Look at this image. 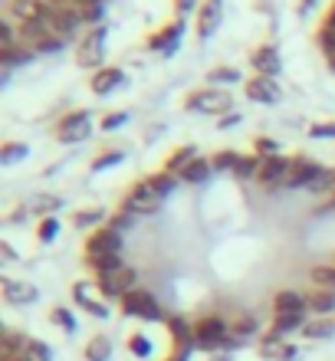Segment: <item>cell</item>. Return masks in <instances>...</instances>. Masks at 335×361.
Instances as JSON below:
<instances>
[{
	"mask_svg": "<svg viewBox=\"0 0 335 361\" xmlns=\"http://www.w3.org/2000/svg\"><path fill=\"white\" fill-rule=\"evenodd\" d=\"M184 109L197 115H227L233 112V95L224 89H197L184 99Z\"/></svg>",
	"mask_w": 335,
	"mask_h": 361,
	"instance_id": "obj_1",
	"label": "cell"
},
{
	"mask_svg": "<svg viewBox=\"0 0 335 361\" xmlns=\"http://www.w3.org/2000/svg\"><path fill=\"white\" fill-rule=\"evenodd\" d=\"M227 342H230V325L221 315H204L201 322L194 325V345L204 348V352H217V348L227 352Z\"/></svg>",
	"mask_w": 335,
	"mask_h": 361,
	"instance_id": "obj_2",
	"label": "cell"
},
{
	"mask_svg": "<svg viewBox=\"0 0 335 361\" xmlns=\"http://www.w3.org/2000/svg\"><path fill=\"white\" fill-rule=\"evenodd\" d=\"M122 312L135 315V319H145V322H168L171 319V315H164V309L158 305V299L148 289H132L122 299Z\"/></svg>",
	"mask_w": 335,
	"mask_h": 361,
	"instance_id": "obj_3",
	"label": "cell"
},
{
	"mask_svg": "<svg viewBox=\"0 0 335 361\" xmlns=\"http://www.w3.org/2000/svg\"><path fill=\"white\" fill-rule=\"evenodd\" d=\"M164 204V197L148 184V180H138L135 188H128V194L122 197V210L135 214V217H145V214H158V207Z\"/></svg>",
	"mask_w": 335,
	"mask_h": 361,
	"instance_id": "obj_4",
	"label": "cell"
},
{
	"mask_svg": "<svg viewBox=\"0 0 335 361\" xmlns=\"http://www.w3.org/2000/svg\"><path fill=\"white\" fill-rule=\"evenodd\" d=\"M106 37H109V27L102 23V27H92L86 37L79 39V49H76L79 66L96 69V66H102V63H106Z\"/></svg>",
	"mask_w": 335,
	"mask_h": 361,
	"instance_id": "obj_5",
	"label": "cell"
},
{
	"mask_svg": "<svg viewBox=\"0 0 335 361\" xmlns=\"http://www.w3.org/2000/svg\"><path fill=\"white\" fill-rule=\"evenodd\" d=\"M135 283H138V273H135L132 267H122V269H115V273L96 276L99 293L106 295V299H118V302H122V299L132 293V289H138Z\"/></svg>",
	"mask_w": 335,
	"mask_h": 361,
	"instance_id": "obj_6",
	"label": "cell"
},
{
	"mask_svg": "<svg viewBox=\"0 0 335 361\" xmlns=\"http://www.w3.org/2000/svg\"><path fill=\"white\" fill-rule=\"evenodd\" d=\"M89 132H92V112L89 109H79V112H69L63 122L56 125V135L63 145H76L86 142Z\"/></svg>",
	"mask_w": 335,
	"mask_h": 361,
	"instance_id": "obj_7",
	"label": "cell"
},
{
	"mask_svg": "<svg viewBox=\"0 0 335 361\" xmlns=\"http://www.w3.org/2000/svg\"><path fill=\"white\" fill-rule=\"evenodd\" d=\"M293 168H296V161H289V158H283V154H276V158H263V168H260L257 180L276 190V188H283V184L289 180Z\"/></svg>",
	"mask_w": 335,
	"mask_h": 361,
	"instance_id": "obj_8",
	"label": "cell"
},
{
	"mask_svg": "<svg viewBox=\"0 0 335 361\" xmlns=\"http://www.w3.org/2000/svg\"><path fill=\"white\" fill-rule=\"evenodd\" d=\"M102 253H122V233L115 227H99L86 240V257H102Z\"/></svg>",
	"mask_w": 335,
	"mask_h": 361,
	"instance_id": "obj_9",
	"label": "cell"
},
{
	"mask_svg": "<svg viewBox=\"0 0 335 361\" xmlns=\"http://www.w3.org/2000/svg\"><path fill=\"white\" fill-rule=\"evenodd\" d=\"M7 17L13 23H30V20H49V0H10Z\"/></svg>",
	"mask_w": 335,
	"mask_h": 361,
	"instance_id": "obj_10",
	"label": "cell"
},
{
	"mask_svg": "<svg viewBox=\"0 0 335 361\" xmlns=\"http://www.w3.org/2000/svg\"><path fill=\"white\" fill-rule=\"evenodd\" d=\"M247 99H250V102H260V105H276L279 99H283V89H279L276 79L253 76L247 82Z\"/></svg>",
	"mask_w": 335,
	"mask_h": 361,
	"instance_id": "obj_11",
	"label": "cell"
},
{
	"mask_svg": "<svg viewBox=\"0 0 335 361\" xmlns=\"http://www.w3.org/2000/svg\"><path fill=\"white\" fill-rule=\"evenodd\" d=\"M181 37H184V20H171L168 27H162L158 33L148 37V49H154V53H174Z\"/></svg>",
	"mask_w": 335,
	"mask_h": 361,
	"instance_id": "obj_12",
	"label": "cell"
},
{
	"mask_svg": "<svg viewBox=\"0 0 335 361\" xmlns=\"http://www.w3.org/2000/svg\"><path fill=\"white\" fill-rule=\"evenodd\" d=\"M322 171H326V164L306 161V158H296V168H293V174H289V180L283 184V188H289V190H296V188H312V184L322 178Z\"/></svg>",
	"mask_w": 335,
	"mask_h": 361,
	"instance_id": "obj_13",
	"label": "cell"
},
{
	"mask_svg": "<svg viewBox=\"0 0 335 361\" xmlns=\"http://www.w3.org/2000/svg\"><path fill=\"white\" fill-rule=\"evenodd\" d=\"M224 20V0H204L201 13H197V39H211L214 30Z\"/></svg>",
	"mask_w": 335,
	"mask_h": 361,
	"instance_id": "obj_14",
	"label": "cell"
},
{
	"mask_svg": "<svg viewBox=\"0 0 335 361\" xmlns=\"http://www.w3.org/2000/svg\"><path fill=\"white\" fill-rule=\"evenodd\" d=\"M250 63H253V69H257V76H269V79H276L279 69H283V63H279V49L273 47V43L253 49Z\"/></svg>",
	"mask_w": 335,
	"mask_h": 361,
	"instance_id": "obj_15",
	"label": "cell"
},
{
	"mask_svg": "<svg viewBox=\"0 0 335 361\" xmlns=\"http://www.w3.org/2000/svg\"><path fill=\"white\" fill-rule=\"evenodd\" d=\"M0 286H4V299H7L10 305H30L39 299L37 286H30V283H17V279H7V276H4Z\"/></svg>",
	"mask_w": 335,
	"mask_h": 361,
	"instance_id": "obj_16",
	"label": "cell"
},
{
	"mask_svg": "<svg viewBox=\"0 0 335 361\" xmlns=\"http://www.w3.org/2000/svg\"><path fill=\"white\" fill-rule=\"evenodd\" d=\"M122 86H125V73L118 66H106V69H96V73H92V92L96 95H109Z\"/></svg>",
	"mask_w": 335,
	"mask_h": 361,
	"instance_id": "obj_17",
	"label": "cell"
},
{
	"mask_svg": "<svg viewBox=\"0 0 335 361\" xmlns=\"http://www.w3.org/2000/svg\"><path fill=\"white\" fill-rule=\"evenodd\" d=\"M73 299H76L79 309H83V312H89L92 319H109V305L106 302H96V299L89 295V286L86 283L73 286Z\"/></svg>",
	"mask_w": 335,
	"mask_h": 361,
	"instance_id": "obj_18",
	"label": "cell"
},
{
	"mask_svg": "<svg viewBox=\"0 0 335 361\" xmlns=\"http://www.w3.org/2000/svg\"><path fill=\"white\" fill-rule=\"evenodd\" d=\"M168 332L174 335L178 352H191V345H194V325L191 322H184L181 315H171V319H168Z\"/></svg>",
	"mask_w": 335,
	"mask_h": 361,
	"instance_id": "obj_19",
	"label": "cell"
},
{
	"mask_svg": "<svg viewBox=\"0 0 335 361\" xmlns=\"http://www.w3.org/2000/svg\"><path fill=\"white\" fill-rule=\"evenodd\" d=\"M273 309H276V315L279 312H306L309 299L299 295L296 289H283V293H276V299H273Z\"/></svg>",
	"mask_w": 335,
	"mask_h": 361,
	"instance_id": "obj_20",
	"label": "cell"
},
{
	"mask_svg": "<svg viewBox=\"0 0 335 361\" xmlns=\"http://www.w3.org/2000/svg\"><path fill=\"white\" fill-rule=\"evenodd\" d=\"M194 158H197V148H194V145H181V148H174V152L164 158V171H168V174H181L184 168L194 161Z\"/></svg>",
	"mask_w": 335,
	"mask_h": 361,
	"instance_id": "obj_21",
	"label": "cell"
},
{
	"mask_svg": "<svg viewBox=\"0 0 335 361\" xmlns=\"http://www.w3.org/2000/svg\"><path fill=\"white\" fill-rule=\"evenodd\" d=\"M37 59V53L30 47H10V49H0V66L4 69H17V66H27V63H33Z\"/></svg>",
	"mask_w": 335,
	"mask_h": 361,
	"instance_id": "obj_22",
	"label": "cell"
},
{
	"mask_svg": "<svg viewBox=\"0 0 335 361\" xmlns=\"http://www.w3.org/2000/svg\"><path fill=\"white\" fill-rule=\"evenodd\" d=\"M214 174V164H211V158H194L188 168H184L178 178L184 180V184H204V180Z\"/></svg>",
	"mask_w": 335,
	"mask_h": 361,
	"instance_id": "obj_23",
	"label": "cell"
},
{
	"mask_svg": "<svg viewBox=\"0 0 335 361\" xmlns=\"http://www.w3.org/2000/svg\"><path fill=\"white\" fill-rule=\"evenodd\" d=\"M296 329H306V312H279L273 319V335H279V338H286Z\"/></svg>",
	"mask_w": 335,
	"mask_h": 361,
	"instance_id": "obj_24",
	"label": "cell"
},
{
	"mask_svg": "<svg viewBox=\"0 0 335 361\" xmlns=\"http://www.w3.org/2000/svg\"><path fill=\"white\" fill-rule=\"evenodd\" d=\"M306 299H309V312H316V319L335 312V289H316V293L306 295Z\"/></svg>",
	"mask_w": 335,
	"mask_h": 361,
	"instance_id": "obj_25",
	"label": "cell"
},
{
	"mask_svg": "<svg viewBox=\"0 0 335 361\" xmlns=\"http://www.w3.org/2000/svg\"><path fill=\"white\" fill-rule=\"evenodd\" d=\"M86 267L92 269L96 276H106V273H115L122 269V253H102V257H86Z\"/></svg>",
	"mask_w": 335,
	"mask_h": 361,
	"instance_id": "obj_26",
	"label": "cell"
},
{
	"mask_svg": "<svg viewBox=\"0 0 335 361\" xmlns=\"http://www.w3.org/2000/svg\"><path fill=\"white\" fill-rule=\"evenodd\" d=\"M59 207H63V197H56V194H39L27 204L30 214H43V217H56Z\"/></svg>",
	"mask_w": 335,
	"mask_h": 361,
	"instance_id": "obj_27",
	"label": "cell"
},
{
	"mask_svg": "<svg viewBox=\"0 0 335 361\" xmlns=\"http://www.w3.org/2000/svg\"><path fill=\"white\" fill-rule=\"evenodd\" d=\"M260 322H257V315H250V312H240L233 322H230V335H237L240 342L243 338H250V335H257Z\"/></svg>",
	"mask_w": 335,
	"mask_h": 361,
	"instance_id": "obj_28",
	"label": "cell"
},
{
	"mask_svg": "<svg viewBox=\"0 0 335 361\" xmlns=\"http://www.w3.org/2000/svg\"><path fill=\"white\" fill-rule=\"evenodd\" d=\"M27 154H30L27 142H7L0 148V164L10 168V164H17V161H27Z\"/></svg>",
	"mask_w": 335,
	"mask_h": 361,
	"instance_id": "obj_29",
	"label": "cell"
},
{
	"mask_svg": "<svg viewBox=\"0 0 335 361\" xmlns=\"http://www.w3.org/2000/svg\"><path fill=\"white\" fill-rule=\"evenodd\" d=\"M286 348H289V345L283 342L279 335H273V332H269L267 338L260 342V355H263V358H273V361H283V355H286Z\"/></svg>",
	"mask_w": 335,
	"mask_h": 361,
	"instance_id": "obj_30",
	"label": "cell"
},
{
	"mask_svg": "<svg viewBox=\"0 0 335 361\" xmlns=\"http://www.w3.org/2000/svg\"><path fill=\"white\" fill-rule=\"evenodd\" d=\"M112 355V342H109L106 335H96V338H89L86 345V361H109Z\"/></svg>",
	"mask_w": 335,
	"mask_h": 361,
	"instance_id": "obj_31",
	"label": "cell"
},
{
	"mask_svg": "<svg viewBox=\"0 0 335 361\" xmlns=\"http://www.w3.org/2000/svg\"><path fill=\"white\" fill-rule=\"evenodd\" d=\"M260 168H263V158H260V154H240L237 168H233V178H257Z\"/></svg>",
	"mask_w": 335,
	"mask_h": 361,
	"instance_id": "obj_32",
	"label": "cell"
},
{
	"mask_svg": "<svg viewBox=\"0 0 335 361\" xmlns=\"http://www.w3.org/2000/svg\"><path fill=\"white\" fill-rule=\"evenodd\" d=\"M145 180H148V184H152V188L158 190L162 197H168V194H174V188H178V180H181V178H178V174H168L162 168L158 174H152V178H145Z\"/></svg>",
	"mask_w": 335,
	"mask_h": 361,
	"instance_id": "obj_33",
	"label": "cell"
},
{
	"mask_svg": "<svg viewBox=\"0 0 335 361\" xmlns=\"http://www.w3.org/2000/svg\"><path fill=\"white\" fill-rule=\"evenodd\" d=\"M23 361H53V352H49L47 342H39V338H27V348L20 355Z\"/></svg>",
	"mask_w": 335,
	"mask_h": 361,
	"instance_id": "obj_34",
	"label": "cell"
},
{
	"mask_svg": "<svg viewBox=\"0 0 335 361\" xmlns=\"http://www.w3.org/2000/svg\"><path fill=\"white\" fill-rule=\"evenodd\" d=\"M303 335L306 338H332L335 335V322H329V319H316V322H306V329H303Z\"/></svg>",
	"mask_w": 335,
	"mask_h": 361,
	"instance_id": "obj_35",
	"label": "cell"
},
{
	"mask_svg": "<svg viewBox=\"0 0 335 361\" xmlns=\"http://www.w3.org/2000/svg\"><path fill=\"white\" fill-rule=\"evenodd\" d=\"M10 47H20V33H17V23L4 13V20H0V49H10Z\"/></svg>",
	"mask_w": 335,
	"mask_h": 361,
	"instance_id": "obj_36",
	"label": "cell"
},
{
	"mask_svg": "<svg viewBox=\"0 0 335 361\" xmlns=\"http://www.w3.org/2000/svg\"><path fill=\"white\" fill-rule=\"evenodd\" d=\"M102 220H109V217H106V210L92 207V210H76V217H73V224H76L79 230H86V227H99Z\"/></svg>",
	"mask_w": 335,
	"mask_h": 361,
	"instance_id": "obj_37",
	"label": "cell"
},
{
	"mask_svg": "<svg viewBox=\"0 0 335 361\" xmlns=\"http://www.w3.org/2000/svg\"><path fill=\"white\" fill-rule=\"evenodd\" d=\"M207 82H211V86H233V82H240V73L230 66H217L207 73Z\"/></svg>",
	"mask_w": 335,
	"mask_h": 361,
	"instance_id": "obj_38",
	"label": "cell"
},
{
	"mask_svg": "<svg viewBox=\"0 0 335 361\" xmlns=\"http://www.w3.org/2000/svg\"><path fill=\"white\" fill-rule=\"evenodd\" d=\"M253 154H260V158H276L279 142L269 138V135H257V138H253Z\"/></svg>",
	"mask_w": 335,
	"mask_h": 361,
	"instance_id": "obj_39",
	"label": "cell"
},
{
	"mask_svg": "<svg viewBox=\"0 0 335 361\" xmlns=\"http://www.w3.org/2000/svg\"><path fill=\"white\" fill-rule=\"evenodd\" d=\"M122 161H125V152H122V148H115V152L99 154L96 161H92V171L102 174V171H109V168H115V164H122Z\"/></svg>",
	"mask_w": 335,
	"mask_h": 361,
	"instance_id": "obj_40",
	"label": "cell"
},
{
	"mask_svg": "<svg viewBox=\"0 0 335 361\" xmlns=\"http://www.w3.org/2000/svg\"><path fill=\"white\" fill-rule=\"evenodd\" d=\"M37 237H39V243H53V240L59 237V220L56 217H43L39 220V227H37Z\"/></svg>",
	"mask_w": 335,
	"mask_h": 361,
	"instance_id": "obj_41",
	"label": "cell"
},
{
	"mask_svg": "<svg viewBox=\"0 0 335 361\" xmlns=\"http://www.w3.org/2000/svg\"><path fill=\"white\" fill-rule=\"evenodd\" d=\"M237 161H240V154L237 152H217L211 158V164H214V171H230L233 174V168H237Z\"/></svg>",
	"mask_w": 335,
	"mask_h": 361,
	"instance_id": "obj_42",
	"label": "cell"
},
{
	"mask_svg": "<svg viewBox=\"0 0 335 361\" xmlns=\"http://www.w3.org/2000/svg\"><path fill=\"white\" fill-rule=\"evenodd\" d=\"M312 283L319 289H335V267H316L312 269Z\"/></svg>",
	"mask_w": 335,
	"mask_h": 361,
	"instance_id": "obj_43",
	"label": "cell"
},
{
	"mask_svg": "<svg viewBox=\"0 0 335 361\" xmlns=\"http://www.w3.org/2000/svg\"><path fill=\"white\" fill-rule=\"evenodd\" d=\"M49 319H53L63 332H69V335L76 332V319H73V312H69V309H53V312H49Z\"/></svg>",
	"mask_w": 335,
	"mask_h": 361,
	"instance_id": "obj_44",
	"label": "cell"
},
{
	"mask_svg": "<svg viewBox=\"0 0 335 361\" xmlns=\"http://www.w3.org/2000/svg\"><path fill=\"white\" fill-rule=\"evenodd\" d=\"M319 47H322L326 56H332L335 53V27H326V23L319 27Z\"/></svg>",
	"mask_w": 335,
	"mask_h": 361,
	"instance_id": "obj_45",
	"label": "cell"
},
{
	"mask_svg": "<svg viewBox=\"0 0 335 361\" xmlns=\"http://www.w3.org/2000/svg\"><path fill=\"white\" fill-rule=\"evenodd\" d=\"M128 348H132L135 358H148V355H152V342H148L145 335H132V338H128Z\"/></svg>",
	"mask_w": 335,
	"mask_h": 361,
	"instance_id": "obj_46",
	"label": "cell"
},
{
	"mask_svg": "<svg viewBox=\"0 0 335 361\" xmlns=\"http://www.w3.org/2000/svg\"><path fill=\"white\" fill-rule=\"evenodd\" d=\"M309 138L312 142H322V138H335V122H319L309 128Z\"/></svg>",
	"mask_w": 335,
	"mask_h": 361,
	"instance_id": "obj_47",
	"label": "cell"
},
{
	"mask_svg": "<svg viewBox=\"0 0 335 361\" xmlns=\"http://www.w3.org/2000/svg\"><path fill=\"white\" fill-rule=\"evenodd\" d=\"M109 227H115L118 233H122V230H128V227H135V214H128V210H118L115 217H109Z\"/></svg>",
	"mask_w": 335,
	"mask_h": 361,
	"instance_id": "obj_48",
	"label": "cell"
},
{
	"mask_svg": "<svg viewBox=\"0 0 335 361\" xmlns=\"http://www.w3.org/2000/svg\"><path fill=\"white\" fill-rule=\"evenodd\" d=\"M125 122H128V112H109L106 118H102V132H115V128H122Z\"/></svg>",
	"mask_w": 335,
	"mask_h": 361,
	"instance_id": "obj_49",
	"label": "cell"
},
{
	"mask_svg": "<svg viewBox=\"0 0 335 361\" xmlns=\"http://www.w3.org/2000/svg\"><path fill=\"white\" fill-rule=\"evenodd\" d=\"M63 47H66V39H63V37H47L37 49H33V53H47V56H49V53H59Z\"/></svg>",
	"mask_w": 335,
	"mask_h": 361,
	"instance_id": "obj_50",
	"label": "cell"
},
{
	"mask_svg": "<svg viewBox=\"0 0 335 361\" xmlns=\"http://www.w3.org/2000/svg\"><path fill=\"white\" fill-rule=\"evenodd\" d=\"M240 122H243V115H240V112H227L224 118H217V128H224V132H227V128H233V125H240Z\"/></svg>",
	"mask_w": 335,
	"mask_h": 361,
	"instance_id": "obj_51",
	"label": "cell"
},
{
	"mask_svg": "<svg viewBox=\"0 0 335 361\" xmlns=\"http://www.w3.org/2000/svg\"><path fill=\"white\" fill-rule=\"evenodd\" d=\"M197 7V0H174V10H178V20H184V13L188 10Z\"/></svg>",
	"mask_w": 335,
	"mask_h": 361,
	"instance_id": "obj_52",
	"label": "cell"
},
{
	"mask_svg": "<svg viewBox=\"0 0 335 361\" xmlns=\"http://www.w3.org/2000/svg\"><path fill=\"white\" fill-rule=\"evenodd\" d=\"M0 257L7 259V263H13V259H17V253H13V247H10L7 240H0Z\"/></svg>",
	"mask_w": 335,
	"mask_h": 361,
	"instance_id": "obj_53",
	"label": "cell"
},
{
	"mask_svg": "<svg viewBox=\"0 0 335 361\" xmlns=\"http://www.w3.org/2000/svg\"><path fill=\"white\" fill-rule=\"evenodd\" d=\"M312 4H316V0H299V13H303V17H306L309 10H312Z\"/></svg>",
	"mask_w": 335,
	"mask_h": 361,
	"instance_id": "obj_54",
	"label": "cell"
},
{
	"mask_svg": "<svg viewBox=\"0 0 335 361\" xmlns=\"http://www.w3.org/2000/svg\"><path fill=\"white\" fill-rule=\"evenodd\" d=\"M10 73H13V69H4V66H0V86H7V82H10Z\"/></svg>",
	"mask_w": 335,
	"mask_h": 361,
	"instance_id": "obj_55",
	"label": "cell"
},
{
	"mask_svg": "<svg viewBox=\"0 0 335 361\" xmlns=\"http://www.w3.org/2000/svg\"><path fill=\"white\" fill-rule=\"evenodd\" d=\"M188 355L191 352H174V358H168V361H188Z\"/></svg>",
	"mask_w": 335,
	"mask_h": 361,
	"instance_id": "obj_56",
	"label": "cell"
},
{
	"mask_svg": "<svg viewBox=\"0 0 335 361\" xmlns=\"http://www.w3.org/2000/svg\"><path fill=\"white\" fill-rule=\"evenodd\" d=\"M10 361H23V358H10Z\"/></svg>",
	"mask_w": 335,
	"mask_h": 361,
	"instance_id": "obj_57",
	"label": "cell"
}]
</instances>
